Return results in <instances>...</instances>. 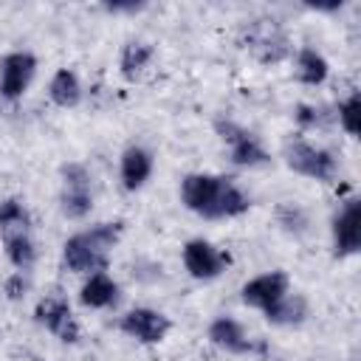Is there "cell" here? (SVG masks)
Instances as JSON below:
<instances>
[{
    "label": "cell",
    "instance_id": "obj_13",
    "mask_svg": "<svg viewBox=\"0 0 361 361\" xmlns=\"http://www.w3.org/2000/svg\"><path fill=\"white\" fill-rule=\"evenodd\" d=\"M152 175V155L144 147H127L121 155V183L124 189H141Z\"/></svg>",
    "mask_w": 361,
    "mask_h": 361
},
{
    "label": "cell",
    "instance_id": "obj_18",
    "mask_svg": "<svg viewBox=\"0 0 361 361\" xmlns=\"http://www.w3.org/2000/svg\"><path fill=\"white\" fill-rule=\"evenodd\" d=\"M307 316V302L299 293H285L276 305L265 310V319L274 324H299Z\"/></svg>",
    "mask_w": 361,
    "mask_h": 361
},
{
    "label": "cell",
    "instance_id": "obj_9",
    "mask_svg": "<svg viewBox=\"0 0 361 361\" xmlns=\"http://www.w3.org/2000/svg\"><path fill=\"white\" fill-rule=\"evenodd\" d=\"M118 327L144 344H155L169 333V319L152 307H133L130 313L121 316Z\"/></svg>",
    "mask_w": 361,
    "mask_h": 361
},
{
    "label": "cell",
    "instance_id": "obj_22",
    "mask_svg": "<svg viewBox=\"0 0 361 361\" xmlns=\"http://www.w3.org/2000/svg\"><path fill=\"white\" fill-rule=\"evenodd\" d=\"M358 93H353L347 102H341L338 104V121H341V127L350 133V135H355L358 133Z\"/></svg>",
    "mask_w": 361,
    "mask_h": 361
},
{
    "label": "cell",
    "instance_id": "obj_17",
    "mask_svg": "<svg viewBox=\"0 0 361 361\" xmlns=\"http://www.w3.org/2000/svg\"><path fill=\"white\" fill-rule=\"evenodd\" d=\"M48 96H51V102L59 104V107H73V104H79V99H82L79 76H76L73 71H68V68H59V71L54 73L51 85H48Z\"/></svg>",
    "mask_w": 361,
    "mask_h": 361
},
{
    "label": "cell",
    "instance_id": "obj_12",
    "mask_svg": "<svg viewBox=\"0 0 361 361\" xmlns=\"http://www.w3.org/2000/svg\"><path fill=\"white\" fill-rule=\"evenodd\" d=\"M209 338L217 344V347H223V350H228V353H237V355H245V353H254L257 347H254V341L245 336V330L240 327V322H234V319H228V316H220V319H214L212 324H209Z\"/></svg>",
    "mask_w": 361,
    "mask_h": 361
},
{
    "label": "cell",
    "instance_id": "obj_3",
    "mask_svg": "<svg viewBox=\"0 0 361 361\" xmlns=\"http://www.w3.org/2000/svg\"><path fill=\"white\" fill-rule=\"evenodd\" d=\"M285 161L293 172L305 175V178H313V180H330L338 169L333 152L322 149V147H313L307 141H288L285 144Z\"/></svg>",
    "mask_w": 361,
    "mask_h": 361
},
{
    "label": "cell",
    "instance_id": "obj_23",
    "mask_svg": "<svg viewBox=\"0 0 361 361\" xmlns=\"http://www.w3.org/2000/svg\"><path fill=\"white\" fill-rule=\"evenodd\" d=\"M25 288H28V282H25L23 271H20V274H14V276H11L8 282H6V293H8V299H20Z\"/></svg>",
    "mask_w": 361,
    "mask_h": 361
},
{
    "label": "cell",
    "instance_id": "obj_24",
    "mask_svg": "<svg viewBox=\"0 0 361 361\" xmlns=\"http://www.w3.org/2000/svg\"><path fill=\"white\" fill-rule=\"evenodd\" d=\"M296 118H299V124H305V127H307V124H316V121H319V110H316V107L302 104V107H299V113H296Z\"/></svg>",
    "mask_w": 361,
    "mask_h": 361
},
{
    "label": "cell",
    "instance_id": "obj_1",
    "mask_svg": "<svg viewBox=\"0 0 361 361\" xmlns=\"http://www.w3.org/2000/svg\"><path fill=\"white\" fill-rule=\"evenodd\" d=\"M180 200L189 212L206 217V220H223V217H237L248 212V197L243 189L226 178V175H186L180 180Z\"/></svg>",
    "mask_w": 361,
    "mask_h": 361
},
{
    "label": "cell",
    "instance_id": "obj_5",
    "mask_svg": "<svg viewBox=\"0 0 361 361\" xmlns=\"http://www.w3.org/2000/svg\"><path fill=\"white\" fill-rule=\"evenodd\" d=\"M217 133L231 147V164H237V166H259V164L268 161L265 147L259 144V138L251 130H245V127H240L234 121H223L220 118L217 121Z\"/></svg>",
    "mask_w": 361,
    "mask_h": 361
},
{
    "label": "cell",
    "instance_id": "obj_11",
    "mask_svg": "<svg viewBox=\"0 0 361 361\" xmlns=\"http://www.w3.org/2000/svg\"><path fill=\"white\" fill-rule=\"evenodd\" d=\"M37 322L45 324L62 341L73 344L79 338V324H76V319L71 313V305L65 299H59V296H48V299H42L37 305Z\"/></svg>",
    "mask_w": 361,
    "mask_h": 361
},
{
    "label": "cell",
    "instance_id": "obj_16",
    "mask_svg": "<svg viewBox=\"0 0 361 361\" xmlns=\"http://www.w3.org/2000/svg\"><path fill=\"white\" fill-rule=\"evenodd\" d=\"M3 243H6V254L11 259L14 268L20 271H28L37 259V251H34V243L28 237V228H11V231H3Z\"/></svg>",
    "mask_w": 361,
    "mask_h": 361
},
{
    "label": "cell",
    "instance_id": "obj_6",
    "mask_svg": "<svg viewBox=\"0 0 361 361\" xmlns=\"http://www.w3.org/2000/svg\"><path fill=\"white\" fill-rule=\"evenodd\" d=\"M37 71V59L28 51L6 54L0 62V96L3 99H20L25 87L31 85Z\"/></svg>",
    "mask_w": 361,
    "mask_h": 361
},
{
    "label": "cell",
    "instance_id": "obj_2",
    "mask_svg": "<svg viewBox=\"0 0 361 361\" xmlns=\"http://www.w3.org/2000/svg\"><path fill=\"white\" fill-rule=\"evenodd\" d=\"M118 234H121V223H99V226L87 228V231H79V234L68 237L65 245H62L65 265L71 271H76V274L104 271L107 254L116 245Z\"/></svg>",
    "mask_w": 361,
    "mask_h": 361
},
{
    "label": "cell",
    "instance_id": "obj_7",
    "mask_svg": "<svg viewBox=\"0 0 361 361\" xmlns=\"http://www.w3.org/2000/svg\"><path fill=\"white\" fill-rule=\"evenodd\" d=\"M285 293H290V282H288L285 271H268V274H259L243 285V302L262 310V313L271 305H276Z\"/></svg>",
    "mask_w": 361,
    "mask_h": 361
},
{
    "label": "cell",
    "instance_id": "obj_19",
    "mask_svg": "<svg viewBox=\"0 0 361 361\" xmlns=\"http://www.w3.org/2000/svg\"><path fill=\"white\" fill-rule=\"evenodd\" d=\"M296 76L305 85H322L327 79V59L316 48H302L296 56Z\"/></svg>",
    "mask_w": 361,
    "mask_h": 361
},
{
    "label": "cell",
    "instance_id": "obj_15",
    "mask_svg": "<svg viewBox=\"0 0 361 361\" xmlns=\"http://www.w3.org/2000/svg\"><path fill=\"white\" fill-rule=\"evenodd\" d=\"M248 45H251V51H257V54H259V48H268L262 62H276V59L285 56V37L276 31L274 20H271V23H268V20L254 23V25H251V34H248Z\"/></svg>",
    "mask_w": 361,
    "mask_h": 361
},
{
    "label": "cell",
    "instance_id": "obj_21",
    "mask_svg": "<svg viewBox=\"0 0 361 361\" xmlns=\"http://www.w3.org/2000/svg\"><path fill=\"white\" fill-rule=\"evenodd\" d=\"M0 228L11 231V228H28V212L20 200L8 197L0 203Z\"/></svg>",
    "mask_w": 361,
    "mask_h": 361
},
{
    "label": "cell",
    "instance_id": "obj_14",
    "mask_svg": "<svg viewBox=\"0 0 361 361\" xmlns=\"http://www.w3.org/2000/svg\"><path fill=\"white\" fill-rule=\"evenodd\" d=\"M79 299H82V305H87V307H107V305H113V302L118 299V285H116V279H113L110 274L96 271V274H90L87 282L82 285Z\"/></svg>",
    "mask_w": 361,
    "mask_h": 361
},
{
    "label": "cell",
    "instance_id": "obj_20",
    "mask_svg": "<svg viewBox=\"0 0 361 361\" xmlns=\"http://www.w3.org/2000/svg\"><path fill=\"white\" fill-rule=\"evenodd\" d=\"M149 56H152V48L147 42H130V45H124V51H121V73L127 79H133L149 62Z\"/></svg>",
    "mask_w": 361,
    "mask_h": 361
},
{
    "label": "cell",
    "instance_id": "obj_10",
    "mask_svg": "<svg viewBox=\"0 0 361 361\" xmlns=\"http://www.w3.org/2000/svg\"><path fill=\"white\" fill-rule=\"evenodd\" d=\"M333 248L338 257L355 254L361 248V203L347 200L344 209L333 217Z\"/></svg>",
    "mask_w": 361,
    "mask_h": 361
},
{
    "label": "cell",
    "instance_id": "obj_8",
    "mask_svg": "<svg viewBox=\"0 0 361 361\" xmlns=\"http://www.w3.org/2000/svg\"><path fill=\"white\" fill-rule=\"evenodd\" d=\"M183 265L195 279H214L226 271L228 257L206 240H189L183 245Z\"/></svg>",
    "mask_w": 361,
    "mask_h": 361
},
{
    "label": "cell",
    "instance_id": "obj_4",
    "mask_svg": "<svg viewBox=\"0 0 361 361\" xmlns=\"http://www.w3.org/2000/svg\"><path fill=\"white\" fill-rule=\"evenodd\" d=\"M62 212L71 220H82L93 209V189H90V172L82 164H68L62 169V195H59Z\"/></svg>",
    "mask_w": 361,
    "mask_h": 361
}]
</instances>
